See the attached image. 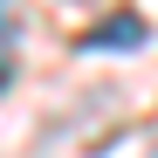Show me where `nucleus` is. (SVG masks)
<instances>
[{
    "label": "nucleus",
    "mask_w": 158,
    "mask_h": 158,
    "mask_svg": "<svg viewBox=\"0 0 158 158\" xmlns=\"http://www.w3.org/2000/svg\"><path fill=\"white\" fill-rule=\"evenodd\" d=\"M14 35H21V7L0 0V89L14 83Z\"/></svg>",
    "instance_id": "obj_2"
},
{
    "label": "nucleus",
    "mask_w": 158,
    "mask_h": 158,
    "mask_svg": "<svg viewBox=\"0 0 158 158\" xmlns=\"http://www.w3.org/2000/svg\"><path fill=\"white\" fill-rule=\"evenodd\" d=\"M124 48H144V21L138 14H110L103 28L83 35V55H124Z\"/></svg>",
    "instance_id": "obj_1"
}]
</instances>
